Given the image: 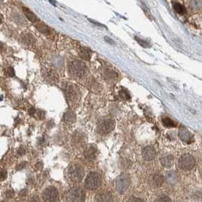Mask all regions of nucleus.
Listing matches in <instances>:
<instances>
[{"label": "nucleus", "instance_id": "14", "mask_svg": "<svg viewBox=\"0 0 202 202\" xmlns=\"http://www.w3.org/2000/svg\"><path fill=\"white\" fill-rule=\"evenodd\" d=\"M72 141L76 146H81L85 142V136L83 133H80L79 131L76 132L72 138Z\"/></svg>", "mask_w": 202, "mask_h": 202}, {"label": "nucleus", "instance_id": "13", "mask_svg": "<svg viewBox=\"0 0 202 202\" xmlns=\"http://www.w3.org/2000/svg\"><path fill=\"white\" fill-rule=\"evenodd\" d=\"M97 154H98V151H97L96 148L94 146H89L85 150L84 156L86 159L89 160V161H93L96 158Z\"/></svg>", "mask_w": 202, "mask_h": 202}, {"label": "nucleus", "instance_id": "9", "mask_svg": "<svg viewBox=\"0 0 202 202\" xmlns=\"http://www.w3.org/2000/svg\"><path fill=\"white\" fill-rule=\"evenodd\" d=\"M65 92L67 99L71 102H74L79 98V89L74 84H67Z\"/></svg>", "mask_w": 202, "mask_h": 202}, {"label": "nucleus", "instance_id": "12", "mask_svg": "<svg viewBox=\"0 0 202 202\" xmlns=\"http://www.w3.org/2000/svg\"><path fill=\"white\" fill-rule=\"evenodd\" d=\"M179 137L182 141L185 142V143H189L193 139V136L191 135V133L188 130L184 128V127L179 129Z\"/></svg>", "mask_w": 202, "mask_h": 202}, {"label": "nucleus", "instance_id": "6", "mask_svg": "<svg viewBox=\"0 0 202 202\" xmlns=\"http://www.w3.org/2000/svg\"><path fill=\"white\" fill-rule=\"evenodd\" d=\"M84 176L83 168L80 165L74 164L72 165L68 170V177L72 182H78L81 181Z\"/></svg>", "mask_w": 202, "mask_h": 202}, {"label": "nucleus", "instance_id": "31", "mask_svg": "<svg viewBox=\"0 0 202 202\" xmlns=\"http://www.w3.org/2000/svg\"><path fill=\"white\" fill-rule=\"evenodd\" d=\"M24 153H25L24 149H22V148H21V149H19V151H18V154H19V155H23V154H24Z\"/></svg>", "mask_w": 202, "mask_h": 202}, {"label": "nucleus", "instance_id": "1", "mask_svg": "<svg viewBox=\"0 0 202 202\" xmlns=\"http://www.w3.org/2000/svg\"><path fill=\"white\" fill-rule=\"evenodd\" d=\"M86 193L81 188H73L65 194L66 202H84Z\"/></svg>", "mask_w": 202, "mask_h": 202}, {"label": "nucleus", "instance_id": "26", "mask_svg": "<svg viewBox=\"0 0 202 202\" xmlns=\"http://www.w3.org/2000/svg\"><path fill=\"white\" fill-rule=\"evenodd\" d=\"M120 95H121V97H122V98H125V99H129V98H130V95H129V93H128V92H127V91H121L120 90Z\"/></svg>", "mask_w": 202, "mask_h": 202}, {"label": "nucleus", "instance_id": "29", "mask_svg": "<svg viewBox=\"0 0 202 202\" xmlns=\"http://www.w3.org/2000/svg\"><path fill=\"white\" fill-rule=\"evenodd\" d=\"M14 196V191L12 190H8L6 191V197L10 198V197H12Z\"/></svg>", "mask_w": 202, "mask_h": 202}, {"label": "nucleus", "instance_id": "19", "mask_svg": "<svg viewBox=\"0 0 202 202\" xmlns=\"http://www.w3.org/2000/svg\"><path fill=\"white\" fill-rule=\"evenodd\" d=\"M23 10H24V13L25 16H26V17L30 21L35 22L38 21V18H37V16H36L35 14H34V13H33L32 11L29 9V8H26V7H24Z\"/></svg>", "mask_w": 202, "mask_h": 202}, {"label": "nucleus", "instance_id": "10", "mask_svg": "<svg viewBox=\"0 0 202 202\" xmlns=\"http://www.w3.org/2000/svg\"><path fill=\"white\" fill-rule=\"evenodd\" d=\"M143 157L146 161H152L156 157V151L152 146L145 147L143 150Z\"/></svg>", "mask_w": 202, "mask_h": 202}, {"label": "nucleus", "instance_id": "16", "mask_svg": "<svg viewBox=\"0 0 202 202\" xmlns=\"http://www.w3.org/2000/svg\"><path fill=\"white\" fill-rule=\"evenodd\" d=\"M164 176L161 174H155L152 178V184L155 187H159L164 182Z\"/></svg>", "mask_w": 202, "mask_h": 202}, {"label": "nucleus", "instance_id": "30", "mask_svg": "<svg viewBox=\"0 0 202 202\" xmlns=\"http://www.w3.org/2000/svg\"><path fill=\"white\" fill-rule=\"evenodd\" d=\"M8 75L11 76V77L14 76V70H13L12 67H9V68H8Z\"/></svg>", "mask_w": 202, "mask_h": 202}, {"label": "nucleus", "instance_id": "5", "mask_svg": "<svg viewBox=\"0 0 202 202\" xmlns=\"http://www.w3.org/2000/svg\"><path fill=\"white\" fill-rule=\"evenodd\" d=\"M195 166V160L192 155L185 154L182 155L179 161V168L184 171H189Z\"/></svg>", "mask_w": 202, "mask_h": 202}, {"label": "nucleus", "instance_id": "7", "mask_svg": "<svg viewBox=\"0 0 202 202\" xmlns=\"http://www.w3.org/2000/svg\"><path fill=\"white\" fill-rule=\"evenodd\" d=\"M58 198V191L54 186H49L43 191V199L44 202H55Z\"/></svg>", "mask_w": 202, "mask_h": 202}, {"label": "nucleus", "instance_id": "32", "mask_svg": "<svg viewBox=\"0 0 202 202\" xmlns=\"http://www.w3.org/2000/svg\"><path fill=\"white\" fill-rule=\"evenodd\" d=\"M104 40H107V41H108V42H111L112 44H113V43H114V41H113V40H111V39H108V38H107V37H105V38H104Z\"/></svg>", "mask_w": 202, "mask_h": 202}, {"label": "nucleus", "instance_id": "28", "mask_svg": "<svg viewBox=\"0 0 202 202\" xmlns=\"http://www.w3.org/2000/svg\"><path fill=\"white\" fill-rule=\"evenodd\" d=\"M7 176V172L5 170H2L1 171V180H4Z\"/></svg>", "mask_w": 202, "mask_h": 202}, {"label": "nucleus", "instance_id": "23", "mask_svg": "<svg viewBox=\"0 0 202 202\" xmlns=\"http://www.w3.org/2000/svg\"><path fill=\"white\" fill-rule=\"evenodd\" d=\"M37 27L38 28V30L40 31V32L43 33V34H49V27H48L46 24L42 23V22H40V21L37 22Z\"/></svg>", "mask_w": 202, "mask_h": 202}, {"label": "nucleus", "instance_id": "33", "mask_svg": "<svg viewBox=\"0 0 202 202\" xmlns=\"http://www.w3.org/2000/svg\"><path fill=\"white\" fill-rule=\"evenodd\" d=\"M2 202H3V201H2Z\"/></svg>", "mask_w": 202, "mask_h": 202}, {"label": "nucleus", "instance_id": "25", "mask_svg": "<svg viewBox=\"0 0 202 202\" xmlns=\"http://www.w3.org/2000/svg\"><path fill=\"white\" fill-rule=\"evenodd\" d=\"M135 39H136V40L138 42L139 44H140L142 46H143V47H146V48L150 47V45L149 44V43H147V42L145 41V40H141V39H139L138 37H135Z\"/></svg>", "mask_w": 202, "mask_h": 202}, {"label": "nucleus", "instance_id": "27", "mask_svg": "<svg viewBox=\"0 0 202 202\" xmlns=\"http://www.w3.org/2000/svg\"><path fill=\"white\" fill-rule=\"evenodd\" d=\"M128 202H144V201H143V200H142V199L139 198V197H131V198L128 200Z\"/></svg>", "mask_w": 202, "mask_h": 202}, {"label": "nucleus", "instance_id": "22", "mask_svg": "<svg viewBox=\"0 0 202 202\" xmlns=\"http://www.w3.org/2000/svg\"><path fill=\"white\" fill-rule=\"evenodd\" d=\"M178 179V175L177 173H175V172H170L167 175V180L170 183H176V181Z\"/></svg>", "mask_w": 202, "mask_h": 202}, {"label": "nucleus", "instance_id": "4", "mask_svg": "<svg viewBox=\"0 0 202 202\" xmlns=\"http://www.w3.org/2000/svg\"><path fill=\"white\" fill-rule=\"evenodd\" d=\"M86 65L83 62L74 60L69 66V72L73 77H80L84 74L86 71Z\"/></svg>", "mask_w": 202, "mask_h": 202}, {"label": "nucleus", "instance_id": "3", "mask_svg": "<svg viewBox=\"0 0 202 202\" xmlns=\"http://www.w3.org/2000/svg\"><path fill=\"white\" fill-rule=\"evenodd\" d=\"M101 179L97 173H89L85 179V186L89 190H95L101 185Z\"/></svg>", "mask_w": 202, "mask_h": 202}, {"label": "nucleus", "instance_id": "18", "mask_svg": "<svg viewBox=\"0 0 202 202\" xmlns=\"http://www.w3.org/2000/svg\"><path fill=\"white\" fill-rule=\"evenodd\" d=\"M76 120V116L73 111H67L64 115V120L67 123H74Z\"/></svg>", "mask_w": 202, "mask_h": 202}, {"label": "nucleus", "instance_id": "8", "mask_svg": "<svg viewBox=\"0 0 202 202\" xmlns=\"http://www.w3.org/2000/svg\"><path fill=\"white\" fill-rule=\"evenodd\" d=\"M130 184V179L127 175H121L116 181V188L119 192L123 193L127 190Z\"/></svg>", "mask_w": 202, "mask_h": 202}, {"label": "nucleus", "instance_id": "15", "mask_svg": "<svg viewBox=\"0 0 202 202\" xmlns=\"http://www.w3.org/2000/svg\"><path fill=\"white\" fill-rule=\"evenodd\" d=\"M161 163L164 167H170L173 165V157L172 155H168L162 157L161 159Z\"/></svg>", "mask_w": 202, "mask_h": 202}, {"label": "nucleus", "instance_id": "17", "mask_svg": "<svg viewBox=\"0 0 202 202\" xmlns=\"http://www.w3.org/2000/svg\"><path fill=\"white\" fill-rule=\"evenodd\" d=\"M79 54H80V56L84 60L89 61L91 58V52L87 48H80V50H79Z\"/></svg>", "mask_w": 202, "mask_h": 202}, {"label": "nucleus", "instance_id": "11", "mask_svg": "<svg viewBox=\"0 0 202 202\" xmlns=\"http://www.w3.org/2000/svg\"><path fill=\"white\" fill-rule=\"evenodd\" d=\"M113 196L108 191H101L96 195L97 202H113Z\"/></svg>", "mask_w": 202, "mask_h": 202}, {"label": "nucleus", "instance_id": "24", "mask_svg": "<svg viewBox=\"0 0 202 202\" xmlns=\"http://www.w3.org/2000/svg\"><path fill=\"white\" fill-rule=\"evenodd\" d=\"M155 202H172L171 199L169 197L166 195L161 196V197H158L156 200H155Z\"/></svg>", "mask_w": 202, "mask_h": 202}, {"label": "nucleus", "instance_id": "2", "mask_svg": "<svg viewBox=\"0 0 202 202\" xmlns=\"http://www.w3.org/2000/svg\"><path fill=\"white\" fill-rule=\"evenodd\" d=\"M115 127V122L112 118L105 117L98 123L97 130L101 135L108 134Z\"/></svg>", "mask_w": 202, "mask_h": 202}, {"label": "nucleus", "instance_id": "20", "mask_svg": "<svg viewBox=\"0 0 202 202\" xmlns=\"http://www.w3.org/2000/svg\"><path fill=\"white\" fill-rule=\"evenodd\" d=\"M173 6L174 8L175 11L179 14H184L186 12V9L185 7L180 4L179 2H173Z\"/></svg>", "mask_w": 202, "mask_h": 202}, {"label": "nucleus", "instance_id": "21", "mask_svg": "<svg viewBox=\"0 0 202 202\" xmlns=\"http://www.w3.org/2000/svg\"><path fill=\"white\" fill-rule=\"evenodd\" d=\"M163 125L164 127H167V128H173V127H176V123H174V121L172 120L171 119L168 117H165L162 120Z\"/></svg>", "mask_w": 202, "mask_h": 202}]
</instances>
